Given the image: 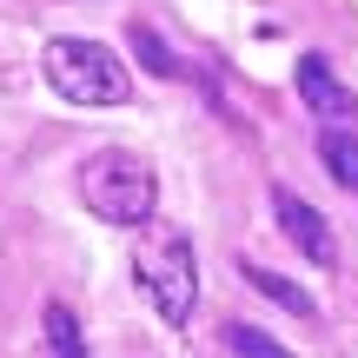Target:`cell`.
<instances>
[{
    "label": "cell",
    "instance_id": "7a4b0ae2",
    "mask_svg": "<svg viewBox=\"0 0 358 358\" xmlns=\"http://www.w3.org/2000/svg\"><path fill=\"white\" fill-rule=\"evenodd\" d=\"M40 73L73 106H127L133 100V73H127V60H120L106 40H73V34L47 40V47H40Z\"/></svg>",
    "mask_w": 358,
    "mask_h": 358
},
{
    "label": "cell",
    "instance_id": "5b68a950",
    "mask_svg": "<svg viewBox=\"0 0 358 358\" xmlns=\"http://www.w3.org/2000/svg\"><path fill=\"white\" fill-rule=\"evenodd\" d=\"M299 100H306L319 120H352L358 113V93L325 66V53H306V60H299Z\"/></svg>",
    "mask_w": 358,
    "mask_h": 358
},
{
    "label": "cell",
    "instance_id": "52a82bcc",
    "mask_svg": "<svg viewBox=\"0 0 358 358\" xmlns=\"http://www.w3.org/2000/svg\"><path fill=\"white\" fill-rule=\"evenodd\" d=\"M239 272L252 279V292H259V299H272V306H279V312H292V319H312V312H319V306H312V292H299V285H292V279H279V272L252 266V259H245Z\"/></svg>",
    "mask_w": 358,
    "mask_h": 358
},
{
    "label": "cell",
    "instance_id": "8fae6325",
    "mask_svg": "<svg viewBox=\"0 0 358 358\" xmlns=\"http://www.w3.org/2000/svg\"><path fill=\"white\" fill-rule=\"evenodd\" d=\"M13 80H20V73H13V53L0 47V87H13Z\"/></svg>",
    "mask_w": 358,
    "mask_h": 358
},
{
    "label": "cell",
    "instance_id": "277c9868",
    "mask_svg": "<svg viewBox=\"0 0 358 358\" xmlns=\"http://www.w3.org/2000/svg\"><path fill=\"white\" fill-rule=\"evenodd\" d=\"M272 219H279V232L312 259V266H332V259H338V239H332V226H325V213H312L299 192L272 186Z\"/></svg>",
    "mask_w": 358,
    "mask_h": 358
},
{
    "label": "cell",
    "instance_id": "ba28073f",
    "mask_svg": "<svg viewBox=\"0 0 358 358\" xmlns=\"http://www.w3.org/2000/svg\"><path fill=\"white\" fill-rule=\"evenodd\" d=\"M127 40H133V53H140V60L153 66L159 80H186V60H179V53L153 34V27H127Z\"/></svg>",
    "mask_w": 358,
    "mask_h": 358
},
{
    "label": "cell",
    "instance_id": "30bf717a",
    "mask_svg": "<svg viewBox=\"0 0 358 358\" xmlns=\"http://www.w3.org/2000/svg\"><path fill=\"white\" fill-rule=\"evenodd\" d=\"M226 352H245V358H279L285 345L272 332H259V325H226Z\"/></svg>",
    "mask_w": 358,
    "mask_h": 358
},
{
    "label": "cell",
    "instance_id": "6da1fadb",
    "mask_svg": "<svg viewBox=\"0 0 358 358\" xmlns=\"http://www.w3.org/2000/svg\"><path fill=\"white\" fill-rule=\"evenodd\" d=\"M80 199L106 226H146L159 206V173L133 146H100V153L80 159Z\"/></svg>",
    "mask_w": 358,
    "mask_h": 358
},
{
    "label": "cell",
    "instance_id": "8992f818",
    "mask_svg": "<svg viewBox=\"0 0 358 358\" xmlns=\"http://www.w3.org/2000/svg\"><path fill=\"white\" fill-rule=\"evenodd\" d=\"M319 159H325V173L338 179L345 192H358V133L352 127H319Z\"/></svg>",
    "mask_w": 358,
    "mask_h": 358
},
{
    "label": "cell",
    "instance_id": "9c48e42d",
    "mask_svg": "<svg viewBox=\"0 0 358 358\" xmlns=\"http://www.w3.org/2000/svg\"><path fill=\"white\" fill-rule=\"evenodd\" d=\"M40 325H47V352H60V358H80V352H87V338H80V319L60 306V299H47Z\"/></svg>",
    "mask_w": 358,
    "mask_h": 358
},
{
    "label": "cell",
    "instance_id": "3957f363",
    "mask_svg": "<svg viewBox=\"0 0 358 358\" xmlns=\"http://www.w3.org/2000/svg\"><path fill=\"white\" fill-rule=\"evenodd\" d=\"M133 279H140L146 306L166 325L192 319V299H199V272H192V239L186 232H146L140 252H133Z\"/></svg>",
    "mask_w": 358,
    "mask_h": 358
}]
</instances>
